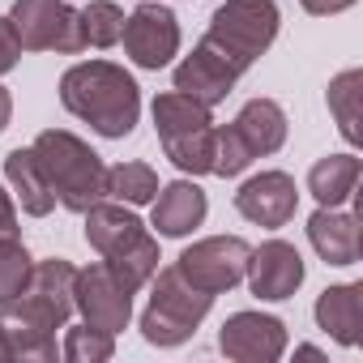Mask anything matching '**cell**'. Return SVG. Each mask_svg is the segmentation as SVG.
I'll list each match as a JSON object with an SVG mask.
<instances>
[{"label":"cell","mask_w":363,"mask_h":363,"mask_svg":"<svg viewBox=\"0 0 363 363\" xmlns=\"http://www.w3.org/2000/svg\"><path fill=\"white\" fill-rule=\"evenodd\" d=\"M154 133L162 154L184 171V175H210L214 167V107L167 90L154 99Z\"/></svg>","instance_id":"4"},{"label":"cell","mask_w":363,"mask_h":363,"mask_svg":"<svg viewBox=\"0 0 363 363\" xmlns=\"http://www.w3.org/2000/svg\"><path fill=\"white\" fill-rule=\"evenodd\" d=\"M18 60H22V43H18V35H13L9 13H0V77L13 73V69H18Z\"/></svg>","instance_id":"29"},{"label":"cell","mask_w":363,"mask_h":363,"mask_svg":"<svg viewBox=\"0 0 363 363\" xmlns=\"http://www.w3.org/2000/svg\"><path fill=\"white\" fill-rule=\"evenodd\" d=\"M359 99H363V69H342V73L329 82V90H325V103H329V111H333V124H337V133H342L350 145L363 141V128H359Z\"/></svg>","instance_id":"23"},{"label":"cell","mask_w":363,"mask_h":363,"mask_svg":"<svg viewBox=\"0 0 363 363\" xmlns=\"http://www.w3.org/2000/svg\"><path fill=\"white\" fill-rule=\"evenodd\" d=\"M73 312H82L86 325L103 329V333H124L133 320V291H124L111 269L99 261L90 269H77L73 282Z\"/></svg>","instance_id":"10"},{"label":"cell","mask_w":363,"mask_h":363,"mask_svg":"<svg viewBox=\"0 0 363 363\" xmlns=\"http://www.w3.org/2000/svg\"><path fill=\"white\" fill-rule=\"evenodd\" d=\"M248 167H252V150H248V141L240 137V128H235V124L214 128V167H210V175L235 179V175H244Z\"/></svg>","instance_id":"27"},{"label":"cell","mask_w":363,"mask_h":363,"mask_svg":"<svg viewBox=\"0 0 363 363\" xmlns=\"http://www.w3.org/2000/svg\"><path fill=\"white\" fill-rule=\"evenodd\" d=\"M235 210L240 218H248L252 227H265V231H278L295 218L299 210V189L286 171H261V175H248L240 193H235Z\"/></svg>","instance_id":"13"},{"label":"cell","mask_w":363,"mask_h":363,"mask_svg":"<svg viewBox=\"0 0 363 363\" xmlns=\"http://www.w3.org/2000/svg\"><path fill=\"white\" fill-rule=\"evenodd\" d=\"M218 350L235 363H278L286 354V325L269 312H231L218 329Z\"/></svg>","instance_id":"11"},{"label":"cell","mask_w":363,"mask_h":363,"mask_svg":"<svg viewBox=\"0 0 363 363\" xmlns=\"http://www.w3.org/2000/svg\"><path fill=\"white\" fill-rule=\"evenodd\" d=\"M35 158L48 175L56 201L69 214H86L94 201L107 197V162L69 128H43L35 137Z\"/></svg>","instance_id":"3"},{"label":"cell","mask_w":363,"mask_h":363,"mask_svg":"<svg viewBox=\"0 0 363 363\" xmlns=\"http://www.w3.org/2000/svg\"><path fill=\"white\" fill-rule=\"evenodd\" d=\"M359 171L363 167L354 154H325L308 171V193L316 197V206H346L359 189Z\"/></svg>","instance_id":"21"},{"label":"cell","mask_w":363,"mask_h":363,"mask_svg":"<svg viewBox=\"0 0 363 363\" xmlns=\"http://www.w3.org/2000/svg\"><path fill=\"white\" fill-rule=\"evenodd\" d=\"M312 316L337 346H359V337H363V282L325 286L316 295Z\"/></svg>","instance_id":"17"},{"label":"cell","mask_w":363,"mask_h":363,"mask_svg":"<svg viewBox=\"0 0 363 363\" xmlns=\"http://www.w3.org/2000/svg\"><path fill=\"white\" fill-rule=\"evenodd\" d=\"M231 124H235V128H240V137L248 141L252 158L278 154V150L286 145V128H291V124H286L282 103H274V99H248Z\"/></svg>","instance_id":"20"},{"label":"cell","mask_w":363,"mask_h":363,"mask_svg":"<svg viewBox=\"0 0 363 363\" xmlns=\"http://www.w3.org/2000/svg\"><path fill=\"white\" fill-rule=\"evenodd\" d=\"M60 354L69 363H107L116 354V333H103L94 325H65V342H60Z\"/></svg>","instance_id":"26"},{"label":"cell","mask_w":363,"mask_h":363,"mask_svg":"<svg viewBox=\"0 0 363 363\" xmlns=\"http://www.w3.org/2000/svg\"><path fill=\"white\" fill-rule=\"evenodd\" d=\"M86 244L99 252V257H111V252H120V248H128V244H137L141 235H145V223L133 214V206H124V201H94L86 214Z\"/></svg>","instance_id":"18"},{"label":"cell","mask_w":363,"mask_h":363,"mask_svg":"<svg viewBox=\"0 0 363 363\" xmlns=\"http://www.w3.org/2000/svg\"><path fill=\"white\" fill-rule=\"evenodd\" d=\"M282 13L274 0H223V5L210 13V30L206 43L244 77L278 39Z\"/></svg>","instance_id":"5"},{"label":"cell","mask_w":363,"mask_h":363,"mask_svg":"<svg viewBox=\"0 0 363 363\" xmlns=\"http://www.w3.org/2000/svg\"><path fill=\"white\" fill-rule=\"evenodd\" d=\"M60 103L69 116L86 120L99 137L120 141L141 120V86L111 60H82L60 77Z\"/></svg>","instance_id":"2"},{"label":"cell","mask_w":363,"mask_h":363,"mask_svg":"<svg viewBox=\"0 0 363 363\" xmlns=\"http://www.w3.org/2000/svg\"><path fill=\"white\" fill-rule=\"evenodd\" d=\"M244 278H248V291H252L257 299L282 303V299H291V295L303 286L308 265H303V257H299L295 244H286V240H265L261 248L248 252Z\"/></svg>","instance_id":"12"},{"label":"cell","mask_w":363,"mask_h":363,"mask_svg":"<svg viewBox=\"0 0 363 363\" xmlns=\"http://www.w3.org/2000/svg\"><path fill=\"white\" fill-rule=\"evenodd\" d=\"M175 90L179 94H189V99H197V103H206V107H218L231 90H235V82H240V73L201 39L184 60L175 65Z\"/></svg>","instance_id":"14"},{"label":"cell","mask_w":363,"mask_h":363,"mask_svg":"<svg viewBox=\"0 0 363 363\" xmlns=\"http://www.w3.org/2000/svg\"><path fill=\"white\" fill-rule=\"evenodd\" d=\"M13 354H9V342H5V333H0V363H9Z\"/></svg>","instance_id":"33"},{"label":"cell","mask_w":363,"mask_h":363,"mask_svg":"<svg viewBox=\"0 0 363 363\" xmlns=\"http://www.w3.org/2000/svg\"><path fill=\"white\" fill-rule=\"evenodd\" d=\"M299 5H303L312 18H333V13H346L350 5H359V0H299Z\"/></svg>","instance_id":"31"},{"label":"cell","mask_w":363,"mask_h":363,"mask_svg":"<svg viewBox=\"0 0 363 363\" xmlns=\"http://www.w3.org/2000/svg\"><path fill=\"white\" fill-rule=\"evenodd\" d=\"M150 206H154L150 227L158 235H167V240L193 235L206 223V214H210V201H206V193L193 184V179H171V184H162Z\"/></svg>","instance_id":"15"},{"label":"cell","mask_w":363,"mask_h":363,"mask_svg":"<svg viewBox=\"0 0 363 363\" xmlns=\"http://www.w3.org/2000/svg\"><path fill=\"white\" fill-rule=\"evenodd\" d=\"M30 269H35V261H30L22 235H0V303L13 299L26 286Z\"/></svg>","instance_id":"28"},{"label":"cell","mask_w":363,"mask_h":363,"mask_svg":"<svg viewBox=\"0 0 363 363\" xmlns=\"http://www.w3.org/2000/svg\"><path fill=\"white\" fill-rule=\"evenodd\" d=\"M124 56L137 69H167L179 56V18L162 5V0H141V5L124 18Z\"/></svg>","instance_id":"9"},{"label":"cell","mask_w":363,"mask_h":363,"mask_svg":"<svg viewBox=\"0 0 363 363\" xmlns=\"http://www.w3.org/2000/svg\"><path fill=\"white\" fill-rule=\"evenodd\" d=\"M308 244L325 265H354L359 261V214L342 206H320L308 218Z\"/></svg>","instance_id":"16"},{"label":"cell","mask_w":363,"mask_h":363,"mask_svg":"<svg viewBox=\"0 0 363 363\" xmlns=\"http://www.w3.org/2000/svg\"><path fill=\"white\" fill-rule=\"evenodd\" d=\"M9 22H13L22 52H56V56L86 52L82 13L69 0H13Z\"/></svg>","instance_id":"7"},{"label":"cell","mask_w":363,"mask_h":363,"mask_svg":"<svg viewBox=\"0 0 363 363\" xmlns=\"http://www.w3.org/2000/svg\"><path fill=\"white\" fill-rule=\"evenodd\" d=\"M295 354H299V359H325L316 346H295Z\"/></svg>","instance_id":"32"},{"label":"cell","mask_w":363,"mask_h":363,"mask_svg":"<svg viewBox=\"0 0 363 363\" xmlns=\"http://www.w3.org/2000/svg\"><path fill=\"white\" fill-rule=\"evenodd\" d=\"M5 184H9V193L18 197V206L30 218H48L56 210V193H52V184H48V175H43L30 145L26 150L18 145V150L5 154Z\"/></svg>","instance_id":"19"},{"label":"cell","mask_w":363,"mask_h":363,"mask_svg":"<svg viewBox=\"0 0 363 363\" xmlns=\"http://www.w3.org/2000/svg\"><path fill=\"white\" fill-rule=\"evenodd\" d=\"M248 252H252V244L244 235H206L179 252L175 269L206 295H227L231 286L244 282Z\"/></svg>","instance_id":"8"},{"label":"cell","mask_w":363,"mask_h":363,"mask_svg":"<svg viewBox=\"0 0 363 363\" xmlns=\"http://www.w3.org/2000/svg\"><path fill=\"white\" fill-rule=\"evenodd\" d=\"M0 235H18V206L13 193L5 189V175H0Z\"/></svg>","instance_id":"30"},{"label":"cell","mask_w":363,"mask_h":363,"mask_svg":"<svg viewBox=\"0 0 363 363\" xmlns=\"http://www.w3.org/2000/svg\"><path fill=\"white\" fill-rule=\"evenodd\" d=\"M158 171L150 162H116L107 167V197L124 206H150L158 197Z\"/></svg>","instance_id":"24"},{"label":"cell","mask_w":363,"mask_h":363,"mask_svg":"<svg viewBox=\"0 0 363 363\" xmlns=\"http://www.w3.org/2000/svg\"><path fill=\"white\" fill-rule=\"evenodd\" d=\"M158 235H141L137 244H128V248H120V252H111V257H103V265L111 269V278L124 286V291H141L150 278H154V269H158Z\"/></svg>","instance_id":"22"},{"label":"cell","mask_w":363,"mask_h":363,"mask_svg":"<svg viewBox=\"0 0 363 363\" xmlns=\"http://www.w3.org/2000/svg\"><path fill=\"white\" fill-rule=\"evenodd\" d=\"M82 13V39H86V48H99V52H107V48H116L120 43V35H124V9L116 5V0H90L86 9H77Z\"/></svg>","instance_id":"25"},{"label":"cell","mask_w":363,"mask_h":363,"mask_svg":"<svg viewBox=\"0 0 363 363\" xmlns=\"http://www.w3.org/2000/svg\"><path fill=\"white\" fill-rule=\"evenodd\" d=\"M145 286H150V303L141 312V337L150 346H184L214 308V295L197 291L175 265L154 269Z\"/></svg>","instance_id":"6"},{"label":"cell","mask_w":363,"mask_h":363,"mask_svg":"<svg viewBox=\"0 0 363 363\" xmlns=\"http://www.w3.org/2000/svg\"><path fill=\"white\" fill-rule=\"evenodd\" d=\"M73 282L77 265L65 257H48L30 269L26 286L0 303V333L9 342V354L22 363H52L56 350V329L69 325L73 316Z\"/></svg>","instance_id":"1"}]
</instances>
